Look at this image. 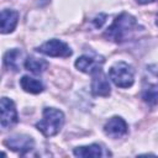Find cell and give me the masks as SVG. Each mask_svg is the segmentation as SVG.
<instances>
[{"label": "cell", "instance_id": "7c38bea8", "mask_svg": "<svg viewBox=\"0 0 158 158\" xmlns=\"http://www.w3.org/2000/svg\"><path fill=\"white\" fill-rule=\"evenodd\" d=\"M23 57V53L17 49V48H14V49H10L5 53L4 56V63L7 68L12 69V70H19L20 69V65H21V59Z\"/></svg>", "mask_w": 158, "mask_h": 158}, {"label": "cell", "instance_id": "5b68a950", "mask_svg": "<svg viewBox=\"0 0 158 158\" xmlns=\"http://www.w3.org/2000/svg\"><path fill=\"white\" fill-rule=\"evenodd\" d=\"M91 93L96 96H109L110 95V84L109 79L102 72L101 67L95 69L91 73Z\"/></svg>", "mask_w": 158, "mask_h": 158}, {"label": "cell", "instance_id": "30bf717a", "mask_svg": "<svg viewBox=\"0 0 158 158\" xmlns=\"http://www.w3.org/2000/svg\"><path fill=\"white\" fill-rule=\"evenodd\" d=\"M100 63H102V59H95L89 56H81L75 60V67L84 73H93L95 69L100 68Z\"/></svg>", "mask_w": 158, "mask_h": 158}, {"label": "cell", "instance_id": "2e32d148", "mask_svg": "<svg viewBox=\"0 0 158 158\" xmlns=\"http://www.w3.org/2000/svg\"><path fill=\"white\" fill-rule=\"evenodd\" d=\"M138 4H149V2H153L156 0H136Z\"/></svg>", "mask_w": 158, "mask_h": 158}, {"label": "cell", "instance_id": "8fae6325", "mask_svg": "<svg viewBox=\"0 0 158 158\" xmlns=\"http://www.w3.org/2000/svg\"><path fill=\"white\" fill-rule=\"evenodd\" d=\"M20 85L26 93H30V94H40L43 91V84L38 79L28 75H23L20 79Z\"/></svg>", "mask_w": 158, "mask_h": 158}, {"label": "cell", "instance_id": "52a82bcc", "mask_svg": "<svg viewBox=\"0 0 158 158\" xmlns=\"http://www.w3.org/2000/svg\"><path fill=\"white\" fill-rule=\"evenodd\" d=\"M5 144L12 151L19 152L20 154H25L26 152H30L31 149H33L35 141L32 137L27 135H15L9 137V139L5 141Z\"/></svg>", "mask_w": 158, "mask_h": 158}, {"label": "cell", "instance_id": "9a60e30c", "mask_svg": "<svg viewBox=\"0 0 158 158\" xmlns=\"http://www.w3.org/2000/svg\"><path fill=\"white\" fill-rule=\"evenodd\" d=\"M142 99L149 105H156L158 102V85H153V86L148 88L143 93Z\"/></svg>", "mask_w": 158, "mask_h": 158}, {"label": "cell", "instance_id": "e0dca14e", "mask_svg": "<svg viewBox=\"0 0 158 158\" xmlns=\"http://www.w3.org/2000/svg\"><path fill=\"white\" fill-rule=\"evenodd\" d=\"M156 25L158 26V15H157V21H156Z\"/></svg>", "mask_w": 158, "mask_h": 158}, {"label": "cell", "instance_id": "3957f363", "mask_svg": "<svg viewBox=\"0 0 158 158\" xmlns=\"http://www.w3.org/2000/svg\"><path fill=\"white\" fill-rule=\"evenodd\" d=\"M109 77L116 86L123 88V89L132 86L133 80H135V74H133L132 67L125 62L115 63L109 70Z\"/></svg>", "mask_w": 158, "mask_h": 158}, {"label": "cell", "instance_id": "4fadbf2b", "mask_svg": "<svg viewBox=\"0 0 158 158\" xmlns=\"http://www.w3.org/2000/svg\"><path fill=\"white\" fill-rule=\"evenodd\" d=\"M102 153V147L100 144L93 143L90 146H81L77 147L74 149V156L77 157H83V158H89V157H101Z\"/></svg>", "mask_w": 158, "mask_h": 158}, {"label": "cell", "instance_id": "5bb4252c", "mask_svg": "<svg viewBox=\"0 0 158 158\" xmlns=\"http://www.w3.org/2000/svg\"><path fill=\"white\" fill-rule=\"evenodd\" d=\"M48 67V62H46L44 59L41 58H35V57H30L25 60V68L35 74H40L43 73Z\"/></svg>", "mask_w": 158, "mask_h": 158}, {"label": "cell", "instance_id": "6da1fadb", "mask_svg": "<svg viewBox=\"0 0 158 158\" xmlns=\"http://www.w3.org/2000/svg\"><path fill=\"white\" fill-rule=\"evenodd\" d=\"M136 27H137L136 19L127 12H122L120 16L116 17L112 25L106 30L104 36L111 41L122 42L128 38V36L135 31Z\"/></svg>", "mask_w": 158, "mask_h": 158}, {"label": "cell", "instance_id": "7a4b0ae2", "mask_svg": "<svg viewBox=\"0 0 158 158\" xmlns=\"http://www.w3.org/2000/svg\"><path fill=\"white\" fill-rule=\"evenodd\" d=\"M64 125V115L60 110L54 107H46L43 110L42 120L36 123V127L46 137L56 136Z\"/></svg>", "mask_w": 158, "mask_h": 158}, {"label": "cell", "instance_id": "8992f818", "mask_svg": "<svg viewBox=\"0 0 158 158\" xmlns=\"http://www.w3.org/2000/svg\"><path fill=\"white\" fill-rule=\"evenodd\" d=\"M0 111H1V127L2 128H9L17 122L19 120L17 111H16V107L12 100L7 98H2L0 102Z\"/></svg>", "mask_w": 158, "mask_h": 158}, {"label": "cell", "instance_id": "9c48e42d", "mask_svg": "<svg viewBox=\"0 0 158 158\" xmlns=\"http://www.w3.org/2000/svg\"><path fill=\"white\" fill-rule=\"evenodd\" d=\"M19 21V12L15 10H2L1 11V32H12Z\"/></svg>", "mask_w": 158, "mask_h": 158}, {"label": "cell", "instance_id": "277c9868", "mask_svg": "<svg viewBox=\"0 0 158 158\" xmlns=\"http://www.w3.org/2000/svg\"><path fill=\"white\" fill-rule=\"evenodd\" d=\"M37 51L40 53H43L49 57L67 58V57L72 56V49L69 48V46L59 40H49V41L44 42L43 44H41L37 48Z\"/></svg>", "mask_w": 158, "mask_h": 158}, {"label": "cell", "instance_id": "ba28073f", "mask_svg": "<svg viewBox=\"0 0 158 158\" xmlns=\"http://www.w3.org/2000/svg\"><path fill=\"white\" fill-rule=\"evenodd\" d=\"M104 131L106 136L111 138H121L127 133V123L125 120L120 116H114L111 117L104 126Z\"/></svg>", "mask_w": 158, "mask_h": 158}]
</instances>
